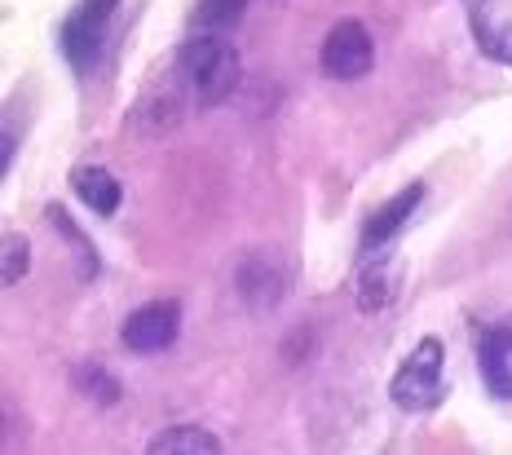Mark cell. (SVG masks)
I'll return each mask as SVG.
<instances>
[{"mask_svg":"<svg viewBox=\"0 0 512 455\" xmlns=\"http://www.w3.org/2000/svg\"><path fill=\"white\" fill-rule=\"evenodd\" d=\"M177 67H181V80H186L190 98H195L199 107H221L226 98H234V89H239V80H243L239 49L217 36L181 40Z\"/></svg>","mask_w":512,"mask_h":455,"instance_id":"obj_1","label":"cell"},{"mask_svg":"<svg viewBox=\"0 0 512 455\" xmlns=\"http://www.w3.org/2000/svg\"><path fill=\"white\" fill-rule=\"evenodd\" d=\"M442 367H446V349L437 336H424L420 345L402 358L398 376H393L389 394L402 411H433L442 402Z\"/></svg>","mask_w":512,"mask_h":455,"instance_id":"obj_2","label":"cell"},{"mask_svg":"<svg viewBox=\"0 0 512 455\" xmlns=\"http://www.w3.org/2000/svg\"><path fill=\"white\" fill-rule=\"evenodd\" d=\"M115 9H120V0H80L67 14V23H62V54H67V62L80 76H89V71L98 67L102 40H106V27H111Z\"/></svg>","mask_w":512,"mask_h":455,"instance_id":"obj_3","label":"cell"},{"mask_svg":"<svg viewBox=\"0 0 512 455\" xmlns=\"http://www.w3.org/2000/svg\"><path fill=\"white\" fill-rule=\"evenodd\" d=\"M371 62H376V40H371V31L362 27L358 18H340V23H332V31L323 36V49H318L323 76L349 84V80L367 76Z\"/></svg>","mask_w":512,"mask_h":455,"instance_id":"obj_4","label":"cell"},{"mask_svg":"<svg viewBox=\"0 0 512 455\" xmlns=\"http://www.w3.org/2000/svg\"><path fill=\"white\" fill-rule=\"evenodd\" d=\"M177 332H181V305L177 301H151V305L128 314L120 336L133 354H159V349H168L177 341Z\"/></svg>","mask_w":512,"mask_h":455,"instance_id":"obj_5","label":"cell"},{"mask_svg":"<svg viewBox=\"0 0 512 455\" xmlns=\"http://www.w3.org/2000/svg\"><path fill=\"white\" fill-rule=\"evenodd\" d=\"M477 367L482 380L495 398L512 402V319H499L495 327H486L477 341Z\"/></svg>","mask_w":512,"mask_h":455,"instance_id":"obj_6","label":"cell"},{"mask_svg":"<svg viewBox=\"0 0 512 455\" xmlns=\"http://www.w3.org/2000/svg\"><path fill=\"white\" fill-rule=\"evenodd\" d=\"M420 199H424V186H407L402 195H393L384 208H376V213L367 217V226H362V248H371V252L384 248V243H389L411 221V213L420 208Z\"/></svg>","mask_w":512,"mask_h":455,"instance_id":"obj_7","label":"cell"},{"mask_svg":"<svg viewBox=\"0 0 512 455\" xmlns=\"http://www.w3.org/2000/svg\"><path fill=\"white\" fill-rule=\"evenodd\" d=\"M71 190L80 195L84 208H93L98 217H111L115 208H120L124 190H120V177L106 173L102 164H80L76 173H71Z\"/></svg>","mask_w":512,"mask_h":455,"instance_id":"obj_8","label":"cell"},{"mask_svg":"<svg viewBox=\"0 0 512 455\" xmlns=\"http://www.w3.org/2000/svg\"><path fill=\"white\" fill-rule=\"evenodd\" d=\"M239 292H243V301L252 305V310H270L274 301L283 296V279H279V270L270 266L265 257H248L239 266Z\"/></svg>","mask_w":512,"mask_h":455,"instance_id":"obj_9","label":"cell"},{"mask_svg":"<svg viewBox=\"0 0 512 455\" xmlns=\"http://www.w3.org/2000/svg\"><path fill=\"white\" fill-rule=\"evenodd\" d=\"M398 296V266L389 257H376L367 270L358 274V310L362 314H376L384 305Z\"/></svg>","mask_w":512,"mask_h":455,"instance_id":"obj_10","label":"cell"},{"mask_svg":"<svg viewBox=\"0 0 512 455\" xmlns=\"http://www.w3.org/2000/svg\"><path fill=\"white\" fill-rule=\"evenodd\" d=\"M146 451L151 455H217L221 442L199 425H168L164 433H155Z\"/></svg>","mask_w":512,"mask_h":455,"instance_id":"obj_11","label":"cell"},{"mask_svg":"<svg viewBox=\"0 0 512 455\" xmlns=\"http://www.w3.org/2000/svg\"><path fill=\"white\" fill-rule=\"evenodd\" d=\"M71 380H76V389H84L93 402H102V407H111V402H120L124 398V389H120V380L115 376H106L102 367H93V363H84L71 372Z\"/></svg>","mask_w":512,"mask_h":455,"instance_id":"obj_12","label":"cell"},{"mask_svg":"<svg viewBox=\"0 0 512 455\" xmlns=\"http://www.w3.org/2000/svg\"><path fill=\"white\" fill-rule=\"evenodd\" d=\"M248 0H195V23L208 31H226L243 18Z\"/></svg>","mask_w":512,"mask_h":455,"instance_id":"obj_13","label":"cell"},{"mask_svg":"<svg viewBox=\"0 0 512 455\" xmlns=\"http://www.w3.org/2000/svg\"><path fill=\"white\" fill-rule=\"evenodd\" d=\"M49 217H53V226H58V230H62V235H67L71 243H76V257L84 261V274H93V270H98V257H93V243H89V239H84V235H80V230H76V226H71V217H67V213H62V208H58V204H53V208H49Z\"/></svg>","mask_w":512,"mask_h":455,"instance_id":"obj_14","label":"cell"},{"mask_svg":"<svg viewBox=\"0 0 512 455\" xmlns=\"http://www.w3.org/2000/svg\"><path fill=\"white\" fill-rule=\"evenodd\" d=\"M23 274H27V239L23 235H9L5 239V283L14 288Z\"/></svg>","mask_w":512,"mask_h":455,"instance_id":"obj_15","label":"cell"}]
</instances>
